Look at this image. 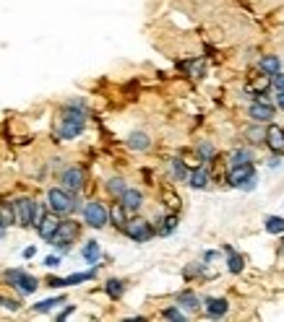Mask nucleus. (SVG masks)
I'll return each instance as SVG.
<instances>
[{"mask_svg":"<svg viewBox=\"0 0 284 322\" xmlns=\"http://www.w3.org/2000/svg\"><path fill=\"white\" fill-rule=\"evenodd\" d=\"M269 81L274 83V88H276V91H284V76H281V71H279L276 76H271Z\"/></svg>","mask_w":284,"mask_h":322,"instance_id":"nucleus-34","label":"nucleus"},{"mask_svg":"<svg viewBox=\"0 0 284 322\" xmlns=\"http://www.w3.org/2000/svg\"><path fill=\"white\" fill-rule=\"evenodd\" d=\"M224 252H227V270L235 273V275H237V273H243V268H245V257H243V255H237L232 244H224Z\"/></svg>","mask_w":284,"mask_h":322,"instance_id":"nucleus-17","label":"nucleus"},{"mask_svg":"<svg viewBox=\"0 0 284 322\" xmlns=\"http://www.w3.org/2000/svg\"><path fill=\"white\" fill-rule=\"evenodd\" d=\"M162 314H164V319H178V322H183V319H185V314H183L178 307H169V309H164Z\"/></svg>","mask_w":284,"mask_h":322,"instance_id":"nucleus-33","label":"nucleus"},{"mask_svg":"<svg viewBox=\"0 0 284 322\" xmlns=\"http://www.w3.org/2000/svg\"><path fill=\"white\" fill-rule=\"evenodd\" d=\"M99 255H102V252H99V242L89 239V242L83 244V260L89 263V265H97L99 263Z\"/></svg>","mask_w":284,"mask_h":322,"instance_id":"nucleus-22","label":"nucleus"},{"mask_svg":"<svg viewBox=\"0 0 284 322\" xmlns=\"http://www.w3.org/2000/svg\"><path fill=\"white\" fill-rule=\"evenodd\" d=\"M83 221L92 229H104L110 223V211H107L99 200H92V203L83 205Z\"/></svg>","mask_w":284,"mask_h":322,"instance_id":"nucleus-8","label":"nucleus"},{"mask_svg":"<svg viewBox=\"0 0 284 322\" xmlns=\"http://www.w3.org/2000/svg\"><path fill=\"white\" fill-rule=\"evenodd\" d=\"M13 213H16V223L24 226V229L34 226L39 221V216H42L39 208H37V203L32 198H16L13 200Z\"/></svg>","mask_w":284,"mask_h":322,"instance_id":"nucleus-3","label":"nucleus"},{"mask_svg":"<svg viewBox=\"0 0 284 322\" xmlns=\"http://www.w3.org/2000/svg\"><path fill=\"white\" fill-rule=\"evenodd\" d=\"M71 314H73V307H65V309L58 314V319H65V317H71Z\"/></svg>","mask_w":284,"mask_h":322,"instance_id":"nucleus-38","label":"nucleus"},{"mask_svg":"<svg viewBox=\"0 0 284 322\" xmlns=\"http://www.w3.org/2000/svg\"><path fill=\"white\" fill-rule=\"evenodd\" d=\"M3 278H6L13 288H18L24 296H29V294H34V291L39 288V281L34 278V275H29V273H24V270H18V268L6 270V273H3Z\"/></svg>","mask_w":284,"mask_h":322,"instance_id":"nucleus-6","label":"nucleus"},{"mask_svg":"<svg viewBox=\"0 0 284 322\" xmlns=\"http://www.w3.org/2000/svg\"><path fill=\"white\" fill-rule=\"evenodd\" d=\"M58 223H60L58 213H55V216H52V213H42V216H39V221H37L34 226H37L39 237L45 239V242H50V239H52V234H55V229H58Z\"/></svg>","mask_w":284,"mask_h":322,"instance_id":"nucleus-12","label":"nucleus"},{"mask_svg":"<svg viewBox=\"0 0 284 322\" xmlns=\"http://www.w3.org/2000/svg\"><path fill=\"white\" fill-rule=\"evenodd\" d=\"M214 146L209 143V141H204V143H198V158L204 161V164H209V161H214Z\"/></svg>","mask_w":284,"mask_h":322,"instance_id":"nucleus-32","label":"nucleus"},{"mask_svg":"<svg viewBox=\"0 0 284 322\" xmlns=\"http://www.w3.org/2000/svg\"><path fill=\"white\" fill-rule=\"evenodd\" d=\"M264 143L271 148V153H284V130L279 125H269Z\"/></svg>","mask_w":284,"mask_h":322,"instance_id":"nucleus-14","label":"nucleus"},{"mask_svg":"<svg viewBox=\"0 0 284 322\" xmlns=\"http://www.w3.org/2000/svg\"><path fill=\"white\" fill-rule=\"evenodd\" d=\"M34 252H37L34 247H26V249H24V257H34Z\"/></svg>","mask_w":284,"mask_h":322,"instance_id":"nucleus-39","label":"nucleus"},{"mask_svg":"<svg viewBox=\"0 0 284 322\" xmlns=\"http://www.w3.org/2000/svg\"><path fill=\"white\" fill-rule=\"evenodd\" d=\"M110 221H112L118 229H123V226H125V221H128V211L123 208V205H115V208L110 211Z\"/></svg>","mask_w":284,"mask_h":322,"instance_id":"nucleus-30","label":"nucleus"},{"mask_svg":"<svg viewBox=\"0 0 284 322\" xmlns=\"http://www.w3.org/2000/svg\"><path fill=\"white\" fill-rule=\"evenodd\" d=\"M104 291H107V296H110V299H120V296L125 294V281L110 278V281L104 283Z\"/></svg>","mask_w":284,"mask_h":322,"instance_id":"nucleus-24","label":"nucleus"},{"mask_svg":"<svg viewBox=\"0 0 284 322\" xmlns=\"http://www.w3.org/2000/svg\"><path fill=\"white\" fill-rule=\"evenodd\" d=\"M97 275V270H86V273H73L68 278H47V286L50 288H63V286H78L83 281H92Z\"/></svg>","mask_w":284,"mask_h":322,"instance_id":"nucleus-11","label":"nucleus"},{"mask_svg":"<svg viewBox=\"0 0 284 322\" xmlns=\"http://www.w3.org/2000/svg\"><path fill=\"white\" fill-rule=\"evenodd\" d=\"M250 161H253V153H250V151H245V148H240V151H235V153H232V158H230V167L250 164Z\"/></svg>","mask_w":284,"mask_h":322,"instance_id":"nucleus-28","label":"nucleus"},{"mask_svg":"<svg viewBox=\"0 0 284 322\" xmlns=\"http://www.w3.org/2000/svg\"><path fill=\"white\" fill-rule=\"evenodd\" d=\"M204 307H206V317H209V319H219V317L227 314L230 302H227L224 296H209L206 302H204Z\"/></svg>","mask_w":284,"mask_h":322,"instance_id":"nucleus-13","label":"nucleus"},{"mask_svg":"<svg viewBox=\"0 0 284 322\" xmlns=\"http://www.w3.org/2000/svg\"><path fill=\"white\" fill-rule=\"evenodd\" d=\"M175 229H178V216H164V218L157 221V229H154V232H157L159 237H169Z\"/></svg>","mask_w":284,"mask_h":322,"instance_id":"nucleus-21","label":"nucleus"},{"mask_svg":"<svg viewBox=\"0 0 284 322\" xmlns=\"http://www.w3.org/2000/svg\"><path fill=\"white\" fill-rule=\"evenodd\" d=\"M6 237V226H0V239H3Z\"/></svg>","mask_w":284,"mask_h":322,"instance_id":"nucleus-40","label":"nucleus"},{"mask_svg":"<svg viewBox=\"0 0 284 322\" xmlns=\"http://www.w3.org/2000/svg\"><path fill=\"white\" fill-rule=\"evenodd\" d=\"M86 127V107L83 102H68L60 114V125H58V138L60 141H73L78 138Z\"/></svg>","mask_w":284,"mask_h":322,"instance_id":"nucleus-1","label":"nucleus"},{"mask_svg":"<svg viewBox=\"0 0 284 322\" xmlns=\"http://www.w3.org/2000/svg\"><path fill=\"white\" fill-rule=\"evenodd\" d=\"M178 307H183V309H188V312H195V309H198L201 307V302H198V296H195L193 291H180L178 294Z\"/></svg>","mask_w":284,"mask_h":322,"instance_id":"nucleus-19","label":"nucleus"},{"mask_svg":"<svg viewBox=\"0 0 284 322\" xmlns=\"http://www.w3.org/2000/svg\"><path fill=\"white\" fill-rule=\"evenodd\" d=\"M125 179L123 177H112V179H107V192H110L112 198H120L123 192H125Z\"/></svg>","mask_w":284,"mask_h":322,"instance_id":"nucleus-25","label":"nucleus"},{"mask_svg":"<svg viewBox=\"0 0 284 322\" xmlns=\"http://www.w3.org/2000/svg\"><path fill=\"white\" fill-rule=\"evenodd\" d=\"M264 226H266L269 234H284V218L281 216H269Z\"/></svg>","mask_w":284,"mask_h":322,"instance_id":"nucleus-27","label":"nucleus"},{"mask_svg":"<svg viewBox=\"0 0 284 322\" xmlns=\"http://www.w3.org/2000/svg\"><path fill=\"white\" fill-rule=\"evenodd\" d=\"M258 68H261V73H266L271 78V76H276L281 71V60L276 55H264V57L258 60Z\"/></svg>","mask_w":284,"mask_h":322,"instance_id":"nucleus-18","label":"nucleus"},{"mask_svg":"<svg viewBox=\"0 0 284 322\" xmlns=\"http://www.w3.org/2000/svg\"><path fill=\"white\" fill-rule=\"evenodd\" d=\"M248 117L253 120V122H271L274 117H276V109L269 104V102H253L250 107H248Z\"/></svg>","mask_w":284,"mask_h":322,"instance_id":"nucleus-10","label":"nucleus"},{"mask_svg":"<svg viewBox=\"0 0 284 322\" xmlns=\"http://www.w3.org/2000/svg\"><path fill=\"white\" fill-rule=\"evenodd\" d=\"M128 146L133 148V151H146V148L151 146V138H149L146 133H141V130H138V133H130V135H128Z\"/></svg>","mask_w":284,"mask_h":322,"instance_id":"nucleus-20","label":"nucleus"},{"mask_svg":"<svg viewBox=\"0 0 284 322\" xmlns=\"http://www.w3.org/2000/svg\"><path fill=\"white\" fill-rule=\"evenodd\" d=\"M204 260H206V263H214V260H219V252H214V249H211V252H206V255H204Z\"/></svg>","mask_w":284,"mask_h":322,"instance_id":"nucleus-36","label":"nucleus"},{"mask_svg":"<svg viewBox=\"0 0 284 322\" xmlns=\"http://www.w3.org/2000/svg\"><path fill=\"white\" fill-rule=\"evenodd\" d=\"M118 200H120V205H123L128 213H136L141 205H144V195H141V190H133V187H125V192H123Z\"/></svg>","mask_w":284,"mask_h":322,"instance_id":"nucleus-15","label":"nucleus"},{"mask_svg":"<svg viewBox=\"0 0 284 322\" xmlns=\"http://www.w3.org/2000/svg\"><path fill=\"white\" fill-rule=\"evenodd\" d=\"M230 187H243V190H253L255 187V167L250 164H240V167H230Z\"/></svg>","mask_w":284,"mask_h":322,"instance_id":"nucleus-5","label":"nucleus"},{"mask_svg":"<svg viewBox=\"0 0 284 322\" xmlns=\"http://www.w3.org/2000/svg\"><path fill=\"white\" fill-rule=\"evenodd\" d=\"M169 167H172V177H175V179H180V182L188 179V167L183 164V158H172Z\"/></svg>","mask_w":284,"mask_h":322,"instance_id":"nucleus-29","label":"nucleus"},{"mask_svg":"<svg viewBox=\"0 0 284 322\" xmlns=\"http://www.w3.org/2000/svg\"><path fill=\"white\" fill-rule=\"evenodd\" d=\"M276 107L284 112V91H276Z\"/></svg>","mask_w":284,"mask_h":322,"instance_id":"nucleus-37","label":"nucleus"},{"mask_svg":"<svg viewBox=\"0 0 284 322\" xmlns=\"http://www.w3.org/2000/svg\"><path fill=\"white\" fill-rule=\"evenodd\" d=\"M47 205H50V211L58 213V216H68V213H76L81 208L76 192H68L65 187H52L47 192Z\"/></svg>","mask_w":284,"mask_h":322,"instance_id":"nucleus-2","label":"nucleus"},{"mask_svg":"<svg viewBox=\"0 0 284 322\" xmlns=\"http://www.w3.org/2000/svg\"><path fill=\"white\" fill-rule=\"evenodd\" d=\"M3 304H6V299H3V296H0V307H3Z\"/></svg>","mask_w":284,"mask_h":322,"instance_id":"nucleus-41","label":"nucleus"},{"mask_svg":"<svg viewBox=\"0 0 284 322\" xmlns=\"http://www.w3.org/2000/svg\"><path fill=\"white\" fill-rule=\"evenodd\" d=\"M11 223H16V213H13V205L11 203H3L0 205V226H11Z\"/></svg>","mask_w":284,"mask_h":322,"instance_id":"nucleus-26","label":"nucleus"},{"mask_svg":"<svg viewBox=\"0 0 284 322\" xmlns=\"http://www.w3.org/2000/svg\"><path fill=\"white\" fill-rule=\"evenodd\" d=\"M123 232H125L130 239H133V242H138V244L149 242L151 237L157 234L154 226H151V221H146V218H128L125 226H123Z\"/></svg>","mask_w":284,"mask_h":322,"instance_id":"nucleus-7","label":"nucleus"},{"mask_svg":"<svg viewBox=\"0 0 284 322\" xmlns=\"http://www.w3.org/2000/svg\"><path fill=\"white\" fill-rule=\"evenodd\" d=\"M76 237H78V223L68 218V221H60V223H58V229H55L50 244H55L60 252H68V249H71V242H73Z\"/></svg>","mask_w":284,"mask_h":322,"instance_id":"nucleus-4","label":"nucleus"},{"mask_svg":"<svg viewBox=\"0 0 284 322\" xmlns=\"http://www.w3.org/2000/svg\"><path fill=\"white\" fill-rule=\"evenodd\" d=\"M209 169H206V164L204 167H198V169H193V172H188V185L193 187V190H204V187H209Z\"/></svg>","mask_w":284,"mask_h":322,"instance_id":"nucleus-16","label":"nucleus"},{"mask_svg":"<svg viewBox=\"0 0 284 322\" xmlns=\"http://www.w3.org/2000/svg\"><path fill=\"white\" fill-rule=\"evenodd\" d=\"M245 138H248V141H250L253 146L264 143V138H266V127H261V122H255V125L245 127Z\"/></svg>","mask_w":284,"mask_h":322,"instance_id":"nucleus-23","label":"nucleus"},{"mask_svg":"<svg viewBox=\"0 0 284 322\" xmlns=\"http://www.w3.org/2000/svg\"><path fill=\"white\" fill-rule=\"evenodd\" d=\"M45 265H47V268H58V265H60V257H58V255H50V257H45Z\"/></svg>","mask_w":284,"mask_h":322,"instance_id":"nucleus-35","label":"nucleus"},{"mask_svg":"<svg viewBox=\"0 0 284 322\" xmlns=\"http://www.w3.org/2000/svg\"><path fill=\"white\" fill-rule=\"evenodd\" d=\"M65 302V296H52V299H45V302H39V304H34V312H50V309H55L58 304H63Z\"/></svg>","mask_w":284,"mask_h":322,"instance_id":"nucleus-31","label":"nucleus"},{"mask_svg":"<svg viewBox=\"0 0 284 322\" xmlns=\"http://www.w3.org/2000/svg\"><path fill=\"white\" fill-rule=\"evenodd\" d=\"M60 182H63V187L68 190V192H81L83 185H86V172H83V167H68V169L60 174Z\"/></svg>","mask_w":284,"mask_h":322,"instance_id":"nucleus-9","label":"nucleus"}]
</instances>
